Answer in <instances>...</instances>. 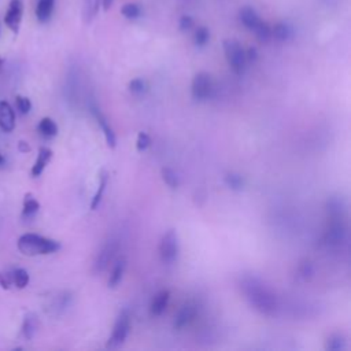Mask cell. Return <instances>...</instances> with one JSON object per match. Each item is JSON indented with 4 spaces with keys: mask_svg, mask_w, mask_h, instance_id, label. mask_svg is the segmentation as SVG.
Returning <instances> with one entry per match:
<instances>
[{
    "mask_svg": "<svg viewBox=\"0 0 351 351\" xmlns=\"http://www.w3.org/2000/svg\"><path fill=\"white\" fill-rule=\"evenodd\" d=\"M37 328H38V321L36 318V315L33 314H29L25 317V321H23V325H22V333L23 336L30 340L36 332H37Z\"/></svg>",
    "mask_w": 351,
    "mask_h": 351,
    "instance_id": "21",
    "label": "cell"
},
{
    "mask_svg": "<svg viewBox=\"0 0 351 351\" xmlns=\"http://www.w3.org/2000/svg\"><path fill=\"white\" fill-rule=\"evenodd\" d=\"M291 37H292V27L285 22H278L274 26H271V38H276L277 41H287Z\"/></svg>",
    "mask_w": 351,
    "mask_h": 351,
    "instance_id": "17",
    "label": "cell"
},
{
    "mask_svg": "<svg viewBox=\"0 0 351 351\" xmlns=\"http://www.w3.org/2000/svg\"><path fill=\"white\" fill-rule=\"evenodd\" d=\"M196 315V304L193 302H186L176 314L174 318V328L176 329H181L185 325H188L193 317Z\"/></svg>",
    "mask_w": 351,
    "mask_h": 351,
    "instance_id": "12",
    "label": "cell"
},
{
    "mask_svg": "<svg viewBox=\"0 0 351 351\" xmlns=\"http://www.w3.org/2000/svg\"><path fill=\"white\" fill-rule=\"evenodd\" d=\"M254 33L261 43H269L271 38V26L267 22L261 21L259 25L254 29Z\"/></svg>",
    "mask_w": 351,
    "mask_h": 351,
    "instance_id": "23",
    "label": "cell"
},
{
    "mask_svg": "<svg viewBox=\"0 0 351 351\" xmlns=\"http://www.w3.org/2000/svg\"><path fill=\"white\" fill-rule=\"evenodd\" d=\"M18 250L27 256L36 255H47L56 252L60 248L59 241L36 234V233H25L18 239Z\"/></svg>",
    "mask_w": 351,
    "mask_h": 351,
    "instance_id": "2",
    "label": "cell"
},
{
    "mask_svg": "<svg viewBox=\"0 0 351 351\" xmlns=\"http://www.w3.org/2000/svg\"><path fill=\"white\" fill-rule=\"evenodd\" d=\"M55 0H37L36 18L40 23H47L53 12Z\"/></svg>",
    "mask_w": 351,
    "mask_h": 351,
    "instance_id": "13",
    "label": "cell"
},
{
    "mask_svg": "<svg viewBox=\"0 0 351 351\" xmlns=\"http://www.w3.org/2000/svg\"><path fill=\"white\" fill-rule=\"evenodd\" d=\"M12 284L18 289H23L29 284V273L22 267L14 269L12 270Z\"/></svg>",
    "mask_w": 351,
    "mask_h": 351,
    "instance_id": "25",
    "label": "cell"
},
{
    "mask_svg": "<svg viewBox=\"0 0 351 351\" xmlns=\"http://www.w3.org/2000/svg\"><path fill=\"white\" fill-rule=\"evenodd\" d=\"M125 266H126L125 259H119L115 263V266H114V269H112V271L110 274V278H108V287L115 288L121 282V280L123 277V273H125Z\"/></svg>",
    "mask_w": 351,
    "mask_h": 351,
    "instance_id": "20",
    "label": "cell"
},
{
    "mask_svg": "<svg viewBox=\"0 0 351 351\" xmlns=\"http://www.w3.org/2000/svg\"><path fill=\"white\" fill-rule=\"evenodd\" d=\"M239 18L241 21V23L254 32V29L259 25V22L262 21L258 15V12L252 8V7H244L240 10V14H239Z\"/></svg>",
    "mask_w": 351,
    "mask_h": 351,
    "instance_id": "16",
    "label": "cell"
},
{
    "mask_svg": "<svg viewBox=\"0 0 351 351\" xmlns=\"http://www.w3.org/2000/svg\"><path fill=\"white\" fill-rule=\"evenodd\" d=\"M3 64H4V60L0 58V71H1V69H3Z\"/></svg>",
    "mask_w": 351,
    "mask_h": 351,
    "instance_id": "40",
    "label": "cell"
},
{
    "mask_svg": "<svg viewBox=\"0 0 351 351\" xmlns=\"http://www.w3.org/2000/svg\"><path fill=\"white\" fill-rule=\"evenodd\" d=\"M18 149H19L21 152H27V151H30V147L27 145L26 141H19V143H18Z\"/></svg>",
    "mask_w": 351,
    "mask_h": 351,
    "instance_id": "38",
    "label": "cell"
},
{
    "mask_svg": "<svg viewBox=\"0 0 351 351\" xmlns=\"http://www.w3.org/2000/svg\"><path fill=\"white\" fill-rule=\"evenodd\" d=\"M149 144H151V138H149V136L145 133V132H140L138 134H137V141H136V148H137V151H145L148 147H149Z\"/></svg>",
    "mask_w": 351,
    "mask_h": 351,
    "instance_id": "33",
    "label": "cell"
},
{
    "mask_svg": "<svg viewBox=\"0 0 351 351\" xmlns=\"http://www.w3.org/2000/svg\"><path fill=\"white\" fill-rule=\"evenodd\" d=\"M169 299H170V291L163 289V291L158 292V293L154 296L152 302H151V307H149L151 314H152V315H160V314L166 310L167 303H169Z\"/></svg>",
    "mask_w": 351,
    "mask_h": 351,
    "instance_id": "15",
    "label": "cell"
},
{
    "mask_svg": "<svg viewBox=\"0 0 351 351\" xmlns=\"http://www.w3.org/2000/svg\"><path fill=\"white\" fill-rule=\"evenodd\" d=\"M15 128V112L8 101H0V129L5 133L12 132Z\"/></svg>",
    "mask_w": 351,
    "mask_h": 351,
    "instance_id": "10",
    "label": "cell"
},
{
    "mask_svg": "<svg viewBox=\"0 0 351 351\" xmlns=\"http://www.w3.org/2000/svg\"><path fill=\"white\" fill-rule=\"evenodd\" d=\"M193 26V18L189 15H182L178 21V27L181 32H186Z\"/></svg>",
    "mask_w": 351,
    "mask_h": 351,
    "instance_id": "36",
    "label": "cell"
},
{
    "mask_svg": "<svg viewBox=\"0 0 351 351\" xmlns=\"http://www.w3.org/2000/svg\"><path fill=\"white\" fill-rule=\"evenodd\" d=\"M37 129L44 137H53L58 134V125L48 117H45L40 121Z\"/></svg>",
    "mask_w": 351,
    "mask_h": 351,
    "instance_id": "22",
    "label": "cell"
},
{
    "mask_svg": "<svg viewBox=\"0 0 351 351\" xmlns=\"http://www.w3.org/2000/svg\"><path fill=\"white\" fill-rule=\"evenodd\" d=\"M112 3H114V0H101V5H103V10H104V11H108V10L111 8Z\"/></svg>",
    "mask_w": 351,
    "mask_h": 351,
    "instance_id": "39",
    "label": "cell"
},
{
    "mask_svg": "<svg viewBox=\"0 0 351 351\" xmlns=\"http://www.w3.org/2000/svg\"><path fill=\"white\" fill-rule=\"evenodd\" d=\"M347 240V228L340 218H333L330 226L325 233V243L328 245H340Z\"/></svg>",
    "mask_w": 351,
    "mask_h": 351,
    "instance_id": "9",
    "label": "cell"
},
{
    "mask_svg": "<svg viewBox=\"0 0 351 351\" xmlns=\"http://www.w3.org/2000/svg\"><path fill=\"white\" fill-rule=\"evenodd\" d=\"M298 273L303 280H310L313 277V273H314V267H313L311 262L310 261H303L298 267Z\"/></svg>",
    "mask_w": 351,
    "mask_h": 351,
    "instance_id": "32",
    "label": "cell"
},
{
    "mask_svg": "<svg viewBox=\"0 0 351 351\" xmlns=\"http://www.w3.org/2000/svg\"><path fill=\"white\" fill-rule=\"evenodd\" d=\"M51 158H52V151L47 147H41L40 151H38L37 159H36V162L32 167V176L38 177L44 171V169L48 165V162L51 160Z\"/></svg>",
    "mask_w": 351,
    "mask_h": 351,
    "instance_id": "14",
    "label": "cell"
},
{
    "mask_svg": "<svg viewBox=\"0 0 351 351\" xmlns=\"http://www.w3.org/2000/svg\"><path fill=\"white\" fill-rule=\"evenodd\" d=\"M90 110H92V114L95 115V118H96L97 123L100 125V128H101L103 133H104V137H106V143H107V145H108L110 148H114V147L117 145V137H115L114 130H112V129H111V126L108 125V122H107L106 117L101 114V111H100L96 106H92V107H90Z\"/></svg>",
    "mask_w": 351,
    "mask_h": 351,
    "instance_id": "11",
    "label": "cell"
},
{
    "mask_svg": "<svg viewBox=\"0 0 351 351\" xmlns=\"http://www.w3.org/2000/svg\"><path fill=\"white\" fill-rule=\"evenodd\" d=\"M40 208V203L37 202V199L32 195V193H26L25 199H23V208H22V215L25 218H30L33 217Z\"/></svg>",
    "mask_w": 351,
    "mask_h": 351,
    "instance_id": "19",
    "label": "cell"
},
{
    "mask_svg": "<svg viewBox=\"0 0 351 351\" xmlns=\"http://www.w3.org/2000/svg\"><path fill=\"white\" fill-rule=\"evenodd\" d=\"M129 330H130V315L128 311H121L115 324H114V328H112V333L107 341V347L108 348H117L119 346H122L129 335Z\"/></svg>",
    "mask_w": 351,
    "mask_h": 351,
    "instance_id": "4",
    "label": "cell"
},
{
    "mask_svg": "<svg viewBox=\"0 0 351 351\" xmlns=\"http://www.w3.org/2000/svg\"><path fill=\"white\" fill-rule=\"evenodd\" d=\"M99 178H100L99 188H97V191H96V193H95V196H93V199H92V203H90V208H92V210H95V208L99 206L100 200H101L103 192H104L106 185H107V181H108V173H107V171H101Z\"/></svg>",
    "mask_w": 351,
    "mask_h": 351,
    "instance_id": "24",
    "label": "cell"
},
{
    "mask_svg": "<svg viewBox=\"0 0 351 351\" xmlns=\"http://www.w3.org/2000/svg\"><path fill=\"white\" fill-rule=\"evenodd\" d=\"M225 184L233 191H240L244 186V178L237 173H229L225 176Z\"/></svg>",
    "mask_w": 351,
    "mask_h": 351,
    "instance_id": "28",
    "label": "cell"
},
{
    "mask_svg": "<svg viewBox=\"0 0 351 351\" xmlns=\"http://www.w3.org/2000/svg\"><path fill=\"white\" fill-rule=\"evenodd\" d=\"M328 211L332 218H341L344 211V203L339 197H332L328 200Z\"/></svg>",
    "mask_w": 351,
    "mask_h": 351,
    "instance_id": "26",
    "label": "cell"
},
{
    "mask_svg": "<svg viewBox=\"0 0 351 351\" xmlns=\"http://www.w3.org/2000/svg\"><path fill=\"white\" fill-rule=\"evenodd\" d=\"M245 58L247 60H255L258 58V53H256V49L255 48H250L248 52L245 53Z\"/></svg>",
    "mask_w": 351,
    "mask_h": 351,
    "instance_id": "37",
    "label": "cell"
},
{
    "mask_svg": "<svg viewBox=\"0 0 351 351\" xmlns=\"http://www.w3.org/2000/svg\"><path fill=\"white\" fill-rule=\"evenodd\" d=\"M15 104H16V108L21 114H27L30 110H32V101L29 97L26 96H22V95H16L15 97Z\"/></svg>",
    "mask_w": 351,
    "mask_h": 351,
    "instance_id": "31",
    "label": "cell"
},
{
    "mask_svg": "<svg viewBox=\"0 0 351 351\" xmlns=\"http://www.w3.org/2000/svg\"><path fill=\"white\" fill-rule=\"evenodd\" d=\"M158 250H159V256H160L162 262L171 263L177 259L180 245H178V236H177L176 230H167L162 236Z\"/></svg>",
    "mask_w": 351,
    "mask_h": 351,
    "instance_id": "5",
    "label": "cell"
},
{
    "mask_svg": "<svg viewBox=\"0 0 351 351\" xmlns=\"http://www.w3.org/2000/svg\"><path fill=\"white\" fill-rule=\"evenodd\" d=\"M121 14H122L126 19L133 21V19L140 18V15H141V8H140V5L136 4V3H126V4L121 8Z\"/></svg>",
    "mask_w": 351,
    "mask_h": 351,
    "instance_id": "27",
    "label": "cell"
},
{
    "mask_svg": "<svg viewBox=\"0 0 351 351\" xmlns=\"http://www.w3.org/2000/svg\"><path fill=\"white\" fill-rule=\"evenodd\" d=\"M129 89H130L133 93H143V92H145V89H147V82H145L143 78H133V80L129 82Z\"/></svg>",
    "mask_w": 351,
    "mask_h": 351,
    "instance_id": "34",
    "label": "cell"
},
{
    "mask_svg": "<svg viewBox=\"0 0 351 351\" xmlns=\"http://www.w3.org/2000/svg\"><path fill=\"white\" fill-rule=\"evenodd\" d=\"M193 40H195V44H196L197 47H204V45L208 43V40H210V32H208V29L204 27V26H199V27L196 29V32H195Z\"/></svg>",
    "mask_w": 351,
    "mask_h": 351,
    "instance_id": "30",
    "label": "cell"
},
{
    "mask_svg": "<svg viewBox=\"0 0 351 351\" xmlns=\"http://www.w3.org/2000/svg\"><path fill=\"white\" fill-rule=\"evenodd\" d=\"M162 178L166 182V185H169L173 189L180 185V180H178L177 173L170 167H163L162 169Z\"/></svg>",
    "mask_w": 351,
    "mask_h": 351,
    "instance_id": "29",
    "label": "cell"
},
{
    "mask_svg": "<svg viewBox=\"0 0 351 351\" xmlns=\"http://www.w3.org/2000/svg\"><path fill=\"white\" fill-rule=\"evenodd\" d=\"M22 16H23V0H10L8 8L4 15V23L14 34H18L19 32Z\"/></svg>",
    "mask_w": 351,
    "mask_h": 351,
    "instance_id": "7",
    "label": "cell"
},
{
    "mask_svg": "<svg viewBox=\"0 0 351 351\" xmlns=\"http://www.w3.org/2000/svg\"><path fill=\"white\" fill-rule=\"evenodd\" d=\"M325 348L328 351H343L347 348V340L343 333H332L326 339Z\"/></svg>",
    "mask_w": 351,
    "mask_h": 351,
    "instance_id": "18",
    "label": "cell"
},
{
    "mask_svg": "<svg viewBox=\"0 0 351 351\" xmlns=\"http://www.w3.org/2000/svg\"><path fill=\"white\" fill-rule=\"evenodd\" d=\"M241 291L250 304L262 314H273L278 307L277 296L261 280L255 277H244L240 282Z\"/></svg>",
    "mask_w": 351,
    "mask_h": 351,
    "instance_id": "1",
    "label": "cell"
},
{
    "mask_svg": "<svg viewBox=\"0 0 351 351\" xmlns=\"http://www.w3.org/2000/svg\"><path fill=\"white\" fill-rule=\"evenodd\" d=\"M211 89H213V82H211V77L210 74L200 71L197 74H195L193 80H192V85H191V92L193 99L196 100H204L211 95Z\"/></svg>",
    "mask_w": 351,
    "mask_h": 351,
    "instance_id": "8",
    "label": "cell"
},
{
    "mask_svg": "<svg viewBox=\"0 0 351 351\" xmlns=\"http://www.w3.org/2000/svg\"><path fill=\"white\" fill-rule=\"evenodd\" d=\"M118 250H119V241L115 239L108 240L103 245V248L100 250V252L97 254V256L93 262V273L99 274V273L104 271L108 267V265L112 262V259L115 258Z\"/></svg>",
    "mask_w": 351,
    "mask_h": 351,
    "instance_id": "6",
    "label": "cell"
},
{
    "mask_svg": "<svg viewBox=\"0 0 351 351\" xmlns=\"http://www.w3.org/2000/svg\"><path fill=\"white\" fill-rule=\"evenodd\" d=\"M4 163V156L0 154V165H3Z\"/></svg>",
    "mask_w": 351,
    "mask_h": 351,
    "instance_id": "41",
    "label": "cell"
},
{
    "mask_svg": "<svg viewBox=\"0 0 351 351\" xmlns=\"http://www.w3.org/2000/svg\"><path fill=\"white\" fill-rule=\"evenodd\" d=\"M223 52L228 60V64L236 74H241L245 70V52L239 41L228 38L223 41Z\"/></svg>",
    "mask_w": 351,
    "mask_h": 351,
    "instance_id": "3",
    "label": "cell"
},
{
    "mask_svg": "<svg viewBox=\"0 0 351 351\" xmlns=\"http://www.w3.org/2000/svg\"><path fill=\"white\" fill-rule=\"evenodd\" d=\"M0 285L3 289H10L12 284V271H0Z\"/></svg>",
    "mask_w": 351,
    "mask_h": 351,
    "instance_id": "35",
    "label": "cell"
}]
</instances>
